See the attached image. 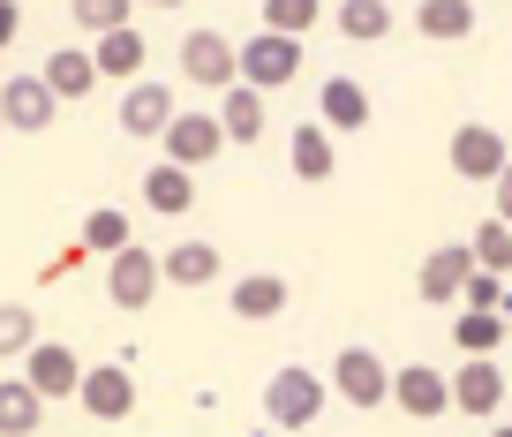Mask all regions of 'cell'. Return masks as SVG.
Returning <instances> with one entry per match:
<instances>
[{
  "instance_id": "6da1fadb",
  "label": "cell",
  "mask_w": 512,
  "mask_h": 437,
  "mask_svg": "<svg viewBox=\"0 0 512 437\" xmlns=\"http://www.w3.org/2000/svg\"><path fill=\"white\" fill-rule=\"evenodd\" d=\"M234 53H241V83H249V91H287L294 68H302V38H279V31L241 38Z\"/></svg>"
},
{
  "instance_id": "7a4b0ae2",
  "label": "cell",
  "mask_w": 512,
  "mask_h": 437,
  "mask_svg": "<svg viewBox=\"0 0 512 437\" xmlns=\"http://www.w3.org/2000/svg\"><path fill=\"white\" fill-rule=\"evenodd\" d=\"M181 76L204 83V91H226V83H241V53L226 46V31H189L181 38Z\"/></svg>"
},
{
  "instance_id": "3957f363",
  "label": "cell",
  "mask_w": 512,
  "mask_h": 437,
  "mask_svg": "<svg viewBox=\"0 0 512 437\" xmlns=\"http://www.w3.org/2000/svg\"><path fill=\"white\" fill-rule=\"evenodd\" d=\"M159 279H166L159 257H151V249H136V242L106 257V294H113V309H144L151 294H159Z\"/></svg>"
},
{
  "instance_id": "277c9868",
  "label": "cell",
  "mask_w": 512,
  "mask_h": 437,
  "mask_svg": "<svg viewBox=\"0 0 512 437\" xmlns=\"http://www.w3.org/2000/svg\"><path fill=\"white\" fill-rule=\"evenodd\" d=\"M505 136L490 129V121H460V129H452V174L460 181H497L505 174Z\"/></svg>"
},
{
  "instance_id": "5b68a950",
  "label": "cell",
  "mask_w": 512,
  "mask_h": 437,
  "mask_svg": "<svg viewBox=\"0 0 512 437\" xmlns=\"http://www.w3.org/2000/svg\"><path fill=\"white\" fill-rule=\"evenodd\" d=\"M332 385H339V400H347V407H384V400H392V370H384L369 347H339Z\"/></svg>"
},
{
  "instance_id": "8992f818",
  "label": "cell",
  "mask_w": 512,
  "mask_h": 437,
  "mask_svg": "<svg viewBox=\"0 0 512 437\" xmlns=\"http://www.w3.org/2000/svg\"><path fill=\"white\" fill-rule=\"evenodd\" d=\"M264 415H272L279 430H302V422L324 415V385L309 370H279L272 385H264Z\"/></svg>"
},
{
  "instance_id": "52a82bcc",
  "label": "cell",
  "mask_w": 512,
  "mask_h": 437,
  "mask_svg": "<svg viewBox=\"0 0 512 437\" xmlns=\"http://www.w3.org/2000/svg\"><path fill=\"white\" fill-rule=\"evenodd\" d=\"M23 377L38 385V400H76L83 362H76V347H61V340H31V355H23Z\"/></svg>"
},
{
  "instance_id": "ba28073f",
  "label": "cell",
  "mask_w": 512,
  "mask_h": 437,
  "mask_svg": "<svg viewBox=\"0 0 512 437\" xmlns=\"http://www.w3.org/2000/svg\"><path fill=\"white\" fill-rule=\"evenodd\" d=\"M467 279H475V249H467V242H445V249H430V257H422L415 294H422V302H460Z\"/></svg>"
},
{
  "instance_id": "9c48e42d",
  "label": "cell",
  "mask_w": 512,
  "mask_h": 437,
  "mask_svg": "<svg viewBox=\"0 0 512 437\" xmlns=\"http://www.w3.org/2000/svg\"><path fill=\"white\" fill-rule=\"evenodd\" d=\"M226 151V129H219V114H174L166 121V159L174 166H204V159H219Z\"/></svg>"
},
{
  "instance_id": "30bf717a",
  "label": "cell",
  "mask_w": 512,
  "mask_h": 437,
  "mask_svg": "<svg viewBox=\"0 0 512 437\" xmlns=\"http://www.w3.org/2000/svg\"><path fill=\"white\" fill-rule=\"evenodd\" d=\"M76 400H83V415H98V422H121L128 407H136V377H128L121 362H98V370H83Z\"/></svg>"
},
{
  "instance_id": "8fae6325",
  "label": "cell",
  "mask_w": 512,
  "mask_h": 437,
  "mask_svg": "<svg viewBox=\"0 0 512 437\" xmlns=\"http://www.w3.org/2000/svg\"><path fill=\"white\" fill-rule=\"evenodd\" d=\"M392 400H400L415 422H430V415L452 407V377H437L430 362H407V370H392Z\"/></svg>"
},
{
  "instance_id": "7c38bea8",
  "label": "cell",
  "mask_w": 512,
  "mask_h": 437,
  "mask_svg": "<svg viewBox=\"0 0 512 437\" xmlns=\"http://www.w3.org/2000/svg\"><path fill=\"white\" fill-rule=\"evenodd\" d=\"M53 83L46 76H16V83H0V114H8V129H23V136H38L53 121Z\"/></svg>"
},
{
  "instance_id": "4fadbf2b",
  "label": "cell",
  "mask_w": 512,
  "mask_h": 437,
  "mask_svg": "<svg viewBox=\"0 0 512 437\" xmlns=\"http://www.w3.org/2000/svg\"><path fill=\"white\" fill-rule=\"evenodd\" d=\"M497 400H505V377H497V362H490V355H460L452 407H467V415H497Z\"/></svg>"
},
{
  "instance_id": "5bb4252c",
  "label": "cell",
  "mask_w": 512,
  "mask_h": 437,
  "mask_svg": "<svg viewBox=\"0 0 512 437\" xmlns=\"http://www.w3.org/2000/svg\"><path fill=\"white\" fill-rule=\"evenodd\" d=\"M174 114H181V106L166 98V83H144V76L128 83V98H121V129L128 136H166V121H174Z\"/></svg>"
},
{
  "instance_id": "9a60e30c",
  "label": "cell",
  "mask_w": 512,
  "mask_h": 437,
  "mask_svg": "<svg viewBox=\"0 0 512 437\" xmlns=\"http://www.w3.org/2000/svg\"><path fill=\"white\" fill-rule=\"evenodd\" d=\"M144 204L159 211V219H181V211L196 204V174H189V166H174V159H159L144 174Z\"/></svg>"
},
{
  "instance_id": "2e32d148",
  "label": "cell",
  "mask_w": 512,
  "mask_h": 437,
  "mask_svg": "<svg viewBox=\"0 0 512 437\" xmlns=\"http://www.w3.org/2000/svg\"><path fill=\"white\" fill-rule=\"evenodd\" d=\"M144 31H136V23H128V31H106V38H98V46H91V61H98V76H113V83H136V76H144Z\"/></svg>"
},
{
  "instance_id": "e0dca14e",
  "label": "cell",
  "mask_w": 512,
  "mask_h": 437,
  "mask_svg": "<svg viewBox=\"0 0 512 437\" xmlns=\"http://www.w3.org/2000/svg\"><path fill=\"white\" fill-rule=\"evenodd\" d=\"M219 129H226V144H256V136H264V91H249V83H226Z\"/></svg>"
},
{
  "instance_id": "ac0fdd59",
  "label": "cell",
  "mask_w": 512,
  "mask_h": 437,
  "mask_svg": "<svg viewBox=\"0 0 512 437\" xmlns=\"http://www.w3.org/2000/svg\"><path fill=\"white\" fill-rule=\"evenodd\" d=\"M279 309H287V279H279V272H249V279H234V317L264 324V317H279Z\"/></svg>"
},
{
  "instance_id": "d6986e66",
  "label": "cell",
  "mask_w": 512,
  "mask_h": 437,
  "mask_svg": "<svg viewBox=\"0 0 512 437\" xmlns=\"http://www.w3.org/2000/svg\"><path fill=\"white\" fill-rule=\"evenodd\" d=\"M159 272L174 279V287H211V279H219V249L211 242H174L159 257Z\"/></svg>"
},
{
  "instance_id": "ffe728a7",
  "label": "cell",
  "mask_w": 512,
  "mask_h": 437,
  "mask_svg": "<svg viewBox=\"0 0 512 437\" xmlns=\"http://www.w3.org/2000/svg\"><path fill=\"white\" fill-rule=\"evenodd\" d=\"M38 415H46L38 385H31V377H8V385H0V437H31Z\"/></svg>"
},
{
  "instance_id": "44dd1931",
  "label": "cell",
  "mask_w": 512,
  "mask_h": 437,
  "mask_svg": "<svg viewBox=\"0 0 512 437\" xmlns=\"http://www.w3.org/2000/svg\"><path fill=\"white\" fill-rule=\"evenodd\" d=\"M287 166H294L302 181H324V174H332V129H324V121L294 129V136H287Z\"/></svg>"
},
{
  "instance_id": "7402d4cb",
  "label": "cell",
  "mask_w": 512,
  "mask_h": 437,
  "mask_svg": "<svg viewBox=\"0 0 512 437\" xmlns=\"http://www.w3.org/2000/svg\"><path fill=\"white\" fill-rule=\"evenodd\" d=\"M452 340H460V355H497L505 347V309H460Z\"/></svg>"
},
{
  "instance_id": "603a6c76",
  "label": "cell",
  "mask_w": 512,
  "mask_h": 437,
  "mask_svg": "<svg viewBox=\"0 0 512 437\" xmlns=\"http://www.w3.org/2000/svg\"><path fill=\"white\" fill-rule=\"evenodd\" d=\"M422 38H475V0H422Z\"/></svg>"
},
{
  "instance_id": "cb8c5ba5",
  "label": "cell",
  "mask_w": 512,
  "mask_h": 437,
  "mask_svg": "<svg viewBox=\"0 0 512 437\" xmlns=\"http://www.w3.org/2000/svg\"><path fill=\"white\" fill-rule=\"evenodd\" d=\"M46 83H53V98H83V91L98 83V61H91L83 46H61V53L46 61Z\"/></svg>"
},
{
  "instance_id": "d4e9b609",
  "label": "cell",
  "mask_w": 512,
  "mask_h": 437,
  "mask_svg": "<svg viewBox=\"0 0 512 437\" xmlns=\"http://www.w3.org/2000/svg\"><path fill=\"white\" fill-rule=\"evenodd\" d=\"M369 121V91L354 76H332L324 83V129H362Z\"/></svg>"
},
{
  "instance_id": "484cf974",
  "label": "cell",
  "mask_w": 512,
  "mask_h": 437,
  "mask_svg": "<svg viewBox=\"0 0 512 437\" xmlns=\"http://www.w3.org/2000/svg\"><path fill=\"white\" fill-rule=\"evenodd\" d=\"M384 31H392V8H384V0H339V38H354V46H377Z\"/></svg>"
},
{
  "instance_id": "4316f807",
  "label": "cell",
  "mask_w": 512,
  "mask_h": 437,
  "mask_svg": "<svg viewBox=\"0 0 512 437\" xmlns=\"http://www.w3.org/2000/svg\"><path fill=\"white\" fill-rule=\"evenodd\" d=\"M128 8H136V0H68L76 31H91V38H106V31H128Z\"/></svg>"
},
{
  "instance_id": "83f0119b",
  "label": "cell",
  "mask_w": 512,
  "mask_h": 437,
  "mask_svg": "<svg viewBox=\"0 0 512 437\" xmlns=\"http://www.w3.org/2000/svg\"><path fill=\"white\" fill-rule=\"evenodd\" d=\"M83 249H98V257H113V249H128V211L98 204L91 219H83Z\"/></svg>"
},
{
  "instance_id": "f1b7e54d",
  "label": "cell",
  "mask_w": 512,
  "mask_h": 437,
  "mask_svg": "<svg viewBox=\"0 0 512 437\" xmlns=\"http://www.w3.org/2000/svg\"><path fill=\"white\" fill-rule=\"evenodd\" d=\"M317 16H324V0H264V31H279V38H302Z\"/></svg>"
},
{
  "instance_id": "f546056e",
  "label": "cell",
  "mask_w": 512,
  "mask_h": 437,
  "mask_svg": "<svg viewBox=\"0 0 512 437\" xmlns=\"http://www.w3.org/2000/svg\"><path fill=\"white\" fill-rule=\"evenodd\" d=\"M31 340H38V317L23 302H0V355H31Z\"/></svg>"
},
{
  "instance_id": "4dcf8cb0",
  "label": "cell",
  "mask_w": 512,
  "mask_h": 437,
  "mask_svg": "<svg viewBox=\"0 0 512 437\" xmlns=\"http://www.w3.org/2000/svg\"><path fill=\"white\" fill-rule=\"evenodd\" d=\"M467 249H475L482 272H512V227H505V219H490V227H482Z\"/></svg>"
},
{
  "instance_id": "1f68e13d",
  "label": "cell",
  "mask_w": 512,
  "mask_h": 437,
  "mask_svg": "<svg viewBox=\"0 0 512 437\" xmlns=\"http://www.w3.org/2000/svg\"><path fill=\"white\" fill-rule=\"evenodd\" d=\"M467 309H505V272H482V264H475V279H467Z\"/></svg>"
},
{
  "instance_id": "d6a6232c",
  "label": "cell",
  "mask_w": 512,
  "mask_h": 437,
  "mask_svg": "<svg viewBox=\"0 0 512 437\" xmlns=\"http://www.w3.org/2000/svg\"><path fill=\"white\" fill-rule=\"evenodd\" d=\"M16 31H23V8H16V0H0V46H16Z\"/></svg>"
},
{
  "instance_id": "836d02e7",
  "label": "cell",
  "mask_w": 512,
  "mask_h": 437,
  "mask_svg": "<svg viewBox=\"0 0 512 437\" xmlns=\"http://www.w3.org/2000/svg\"><path fill=\"white\" fill-rule=\"evenodd\" d=\"M490 189H497V219H505V227H512V159H505V174H497Z\"/></svg>"
},
{
  "instance_id": "e575fe53",
  "label": "cell",
  "mask_w": 512,
  "mask_h": 437,
  "mask_svg": "<svg viewBox=\"0 0 512 437\" xmlns=\"http://www.w3.org/2000/svg\"><path fill=\"white\" fill-rule=\"evenodd\" d=\"M505 347H512V302H505Z\"/></svg>"
},
{
  "instance_id": "d590c367",
  "label": "cell",
  "mask_w": 512,
  "mask_h": 437,
  "mask_svg": "<svg viewBox=\"0 0 512 437\" xmlns=\"http://www.w3.org/2000/svg\"><path fill=\"white\" fill-rule=\"evenodd\" d=\"M151 8H181V0H151Z\"/></svg>"
},
{
  "instance_id": "8d00e7d4",
  "label": "cell",
  "mask_w": 512,
  "mask_h": 437,
  "mask_svg": "<svg viewBox=\"0 0 512 437\" xmlns=\"http://www.w3.org/2000/svg\"><path fill=\"white\" fill-rule=\"evenodd\" d=\"M490 437H512V430H490Z\"/></svg>"
},
{
  "instance_id": "74e56055",
  "label": "cell",
  "mask_w": 512,
  "mask_h": 437,
  "mask_svg": "<svg viewBox=\"0 0 512 437\" xmlns=\"http://www.w3.org/2000/svg\"><path fill=\"white\" fill-rule=\"evenodd\" d=\"M0 129H8V114H0Z\"/></svg>"
}]
</instances>
